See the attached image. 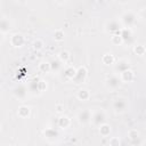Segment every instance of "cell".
Wrapping results in <instances>:
<instances>
[{"label": "cell", "instance_id": "6da1fadb", "mask_svg": "<svg viewBox=\"0 0 146 146\" xmlns=\"http://www.w3.org/2000/svg\"><path fill=\"white\" fill-rule=\"evenodd\" d=\"M86 78H87V68H86L84 66H80V67L76 70L75 75L73 76L72 81H73L74 83H82V82H84Z\"/></svg>", "mask_w": 146, "mask_h": 146}, {"label": "cell", "instance_id": "7a4b0ae2", "mask_svg": "<svg viewBox=\"0 0 146 146\" xmlns=\"http://www.w3.org/2000/svg\"><path fill=\"white\" fill-rule=\"evenodd\" d=\"M127 106H128V103L124 98H117L115 99V102L113 103V108L116 113H122L127 110Z\"/></svg>", "mask_w": 146, "mask_h": 146}, {"label": "cell", "instance_id": "3957f363", "mask_svg": "<svg viewBox=\"0 0 146 146\" xmlns=\"http://www.w3.org/2000/svg\"><path fill=\"white\" fill-rule=\"evenodd\" d=\"M122 27H120V24L115 19H112L107 24H106V31L112 33V34H120V31H121Z\"/></svg>", "mask_w": 146, "mask_h": 146}, {"label": "cell", "instance_id": "277c9868", "mask_svg": "<svg viewBox=\"0 0 146 146\" xmlns=\"http://www.w3.org/2000/svg\"><path fill=\"white\" fill-rule=\"evenodd\" d=\"M120 84H121V80H120V78L117 75L113 74V75L107 76V79H106V86L110 89H116V88H119Z\"/></svg>", "mask_w": 146, "mask_h": 146}, {"label": "cell", "instance_id": "5b68a950", "mask_svg": "<svg viewBox=\"0 0 146 146\" xmlns=\"http://www.w3.org/2000/svg\"><path fill=\"white\" fill-rule=\"evenodd\" d=\"M122 22L125 26H132L135 23H136V15L131 11H128V13H124L122 15Z\"/></svg>", "mask_w": 146, "mask_h": 146}, {"label": "cell", "instance_id": "8992f818", "mask_svg": "<svg viewBox=\"0 0 146 146\" xmlns=\"http://www.w3.org/2000/svg\"><path fill=\"white\" fill-rule=\"evenodd\" d=\"M91 121L95 125H100L105 122V113L103 111H97L91 115Z\"/></svg>", "mask_w": 146, "mask_h": 146}, {"label": "cell", "instance_id": "52a82bcc", "mask_svg": "<svg viewBox=\"0 0 146 146\" xmlns=\"http://www.w3.org/2000/svg\"><path fill=\"white\" fill-rule=\"evenodd\" d=\"M13 94H14V96H15L16 98L23 99V98H25V96H26V94H27V89H26L25 86L18 84V86H16V87L13 89Z\"/></svg>", "mask_w": 146, "mask_h": 146}, {"label": "cell", "instance_id": "ba28073f", "mask_svg": "<svg viewBox=\"0 0 146 146\" xmlns=\"http://www.w3.org/2000/svg\"><path fill=\"white\" fill-rule=\"evenodd\" d=\"M78 120L80 123H88L91 120V113L89 110H82L78 114Z\"/></svg>", "mask_w": 146, "mask_h": 146}, {"label": "cell", "instance_id": "9c48e42d", "mask_svg": "<svg viewBox=\"0 0 146 146\" xmlns=\"http://www.w3.org/2000/svg\"><path fill=\"white\" fill-rule=\"evenodd\" d=\"M10 42L14 47H22L23 43H24V36L21 33H15V34L11 35Z\"/></svg>", "mask_w": 146, "mask_h": 146}, {"label": "cell", "instance_id": "30bf717a", "mask_svg": "<svg viewBox=\"0 0 146 146\" xmlns=\"http://www.w3.org/2000/svg\"><path fill=\"white\" fill-rule=\"evenodd\" d=\"M128 68H129V62L127 59H120L115 65V71L119 72L120 74L122 72H124L125 70H128Z\"/></svg>", "mask_w": 146, "mask_h": 146}, {"label": "cell", "instance_id": "8fae6325", "mask_svg": "<svg viewBox=\"0 0 146 146\" xmlns=\"http://www.w3.org/2000/svg\"><path fill=\"white\" fill-rule=\"evenodd\" d=\"M133 72L130 70V68H128V70H125L124 72H122L121 73V78H120V80L121 81H123V82H131L132 80H133Z\"/></svg>", "mask_w": 146, "mask_h": 146}, {"label": "cell", "instance_id": "7c38bea8", "mask_svg": "<svg viewBox=\"0 0 146 146\" xmlns=\"http://www.w3.org/2000/svg\"><path fill=\"white\" fill-rule=\"evenodd\" d=\"M43 135L46 138L48 139H56L58 137V132L57 130L52 129V128H47L46 130H43Z\"/></svg>", "mask_w": 146, "mask_h": 146}, {"label": "cell", "instance_id": "4fadbf2b", "mask_svg": "<svg viewBox=\"0 0 146 146\" xmlns=\"http://www.w3.org/2000/svg\"><path fill=\"white\" fill-rule=\"evenodd\" d=\"M10 26H11V24H10L9 19H7V18H1L0 19V32L1 33L8 32L10 30Z\"/></svg>", "mask_w": 146, "mask_h": 146}, {"label": "cell", "instance_id": "5bb4252c", "mask_svg": "<svg viewBox=\"0 0 146 146\" xmlns=\"http://www.w3.org/2000/svg\"><path fill=\"white\" fill-rule=\"evenodd\" d=\"M128 137H129V139H130V141L132 143V144H138L139 143V132L136 130V129H132V130H130L129 132H128Z\"/></svg>", "mask_w": 146, "mask_h": 146}, {"label": "cell", "instance_id": "9a60e30c", "mask_svg": "<svg viewBox=\"0 0 146 146\" xmlns=\"http://www.w3.org/2000/svg\"><path fill=\"white\" fill-rule=\"evenodd\" d=\"M120 36L122 39V41H128L131 38V31L128 27H122L120 31Z\"/></svg>", "mask_w": 146, "mask_h": 146}, {"label": "cell", "instance_id": "2e32d148", "mask_svg": "<svg viewBox=\"0 0 146 146\" xmlns=\"http://www.w3.org/2000/svg\"><path fill=\"white\" fill-rule=\"evenodd\" d=\"M75 72H76V68H75L74 66H68V67L65 68V71H64V75H65L66 79L72 80L73 76L75 75Z\"/></svg>", "mask_w": 146, "mask_h": 146}, {"label": "cell", "instance_id": "e0dca14e", "mask_svg": "<svg viewBox=\"0 0 146 146\" xmlns=\"http://www.w3.org/2000/svg\"><path fill=\"white\" fill-rule=\"evenodd\" d=\"M17 114L21 116V117H27L29 115H30V108L27 107V106H25V105H22V106H19L18 107V111H17Z\"/></svg>", "mask_w": 146, "mask_h": 146}, {"label": "cell", "instance_id": "ac0fdd59", "mask_svg": "<svg viewBox=\"0 0 146 146\" xmlns=\"http://www.w3.org/2000/svg\"><path fill=\"white\" fill-rule=\"evenodd\" d=\"M49 65H50V71H55V72H57V71L60 70L63 63H62L59 59H52V60L49 63Z\"/></svg>", "mask_w": 146, "mask_h": 146}, {"label": "cell", "instance_id": "d6986e66", "mask_svg": "<svg viewBox=\"0 0 146 146\" xmlns=\"http://www.w3.org/2000/svg\"><path fill=\"white\" fill-rule=\"evenodd\" d=\"M76 96H78V98H79L80 100H88L89 97H90V94H89V91H88L87 89H80V90L78 91Z\"/></svg>", "mask_w": 146, "mask_h": 146}, {"label": "cell", "instance_id": "ffe728a7", "mask_svg": "<svg viewBox=\"0 0 146 146\" xmlns=\"http://www.w3.org/2000/svg\"><path fill=\"white\" fill-rule=\"evenodd\" d=\"M99 132H100L102 136L106 137V136H108L110 132H111V127H110L108 124H106V123H103V124L99 125Z\"/></svg>", "mask_w": 146, "mask_h": 146}, {"label": "cell", "instance_id": "44dd1931", "mask_svg": "<svg viewBox=\"0 0 146 146\" xmlns=\"http://www.w3.org/2000/svg\"><path fill=\"white\" fill-rule=\"evenodd\" d=\"M70 119L67 117V116H60L59 117V120H58V125L60 127V128H63V129H65V128H67L68 125H70Z\"/></svg>", "mask_w": 146, "mask_h": 146}, {"label": "cell", "instance_id": "7402d4cb", "mask_svg": "<svg viewBox=\"0 0 146 146\" xmlns=\"http://www.w3.org/2000/svg\"><path fill=\"white\" fill-rule=\"evenodd\" d=\"M102 60H103V63H104L105 65H111V64L114 63V57H113L112 54H105V55L103 56Z\"/></svg>", "mask_w": 146, "mask_h": 146}, {"label": "cell", "instance_id": "603a6c76", "mask_svg": "<svg viewBox=\"0 0 146 146\" xmlns=\"http://www.w3.org/2000/svg\"><path fill=\"white\" fill-rule=\"evenodd\" d=\"M62 63H65V62H67L68 59H70V52L68 51H66V50H64V51H60L59 52V58H58Z\"/></svg>", "mask_w": 146, "mask_h": 146}, {"label": "cell", "instance_id": "cb8c5ba5", "mask_svg": "<svg viewBox=\"0 0 146 146\" xmlns=\"http://www.w3.org/2000/svg\"><path fill=\"white\" fill-rule=\"evenodd\" d=\"M39 68H40L41 72L48 73V72L50 71V65H49V63H47V62H42V63L39 64Z\"/></svg>", "mask_w": 146, "mask_h": 146}, {"label": "cell", "instance_id": "d4e9b609", "mask_svg": "<svg viewBox=\"0 0 146 146\" xmlns=\"http://www.w3.org/2000/svg\"><path fill=\"white\" fill-rule=\"evenodd\" d=\"M54 39H55L56 41H62V40H64V32H63L62 30H56V31L54 32Z\"/></svg>", "mask_w": 146, "mask_h": 146}, {"label": "cell", "instance_id": "484cf974", "mask_svg": "<svg viewBox=\"0 0 146 146\" xmlns=\"http://www.w3.org/2000/svg\"><path fill=\"white\" fill-rule=\"evenodd\" d=\"M135 52L139 56H143L145 54V47L143 44H136L135 46Z\"/></svg>", "mask_w": 146, "mask_h": 146}, {"label": "cell", "instance_id": "4316f807", "mask_svg": "<svg viewBox=\"0 0 146 146\" xmlns=\"http://www.w3.org/2000/svg\"><path fill=\"white\" fill-rule=\"evenodd\" d=\"M112 42L115 43V44H120V43H122L123 41H122L120 34H113V35H112Z\"/></svg>", "mask_w": 146, "mask_h": 146}, {"label": "cell", "instance_id": "83f0119b", "mask_svg": "<svg viewBox=\"0 0 146 146\" xmlns=\"http://www.w3.org/2000/svg\"><path fill=\"white\" fill-rule=\"evenodd\" d=\"M110 146H120V139L117 137H112L110 139Z\"/></svg>", "mask_w": 146, "mask_h": 146}, {"label": "cell", "instance_id": "f1b7e54d", "mask_svg": "<svg viewBox=\"0 0 146 146\" xmlns=\"http://www.w3.org/2000/svg\"><path fill=\"white\" fill-rule=\"evenodd\" d=\"M42 46H43V42H42L40 39H36V40L33 42V48H34V49H38V50H39V49L42 48Z\"/></svg>", "mask_w": 146, "mask_h": 146}, {"label": "cell", "instance_id": "f546056e", "mask_svg": "<svg viewBox=\"0 0 146 146\" xmlns=\"http://www.w3.org/2000/svg\"><path fill=\"white\" fill-rule=\"evenodd\" d=\"M46 88H47L46 82H44V81H42V80H40V81H39V91H43Z\"/></svg>", "mask_w": 146, "mask_h": 146}, {"label": "cell", "instance_id": "4dcf8cb0", "mask_svg": "<svg viewBox=\"0 0 146 146\" xmlns=\"http://www.w3.org/2000/svg\"><path fill=\"white\" fill-rule=\"evenodd\" d=\"M62 106H57V112H62Z\"/></svg>", "mask_w": 146, "mask_h": 146}, {"label": "cell", "instance_id": "1f68e13d", "mask_svg": "<svg viewBox=\"0 0 146 146\" xmlns=\"http://www.w3.org/2000/svg\"><path fill=\"white\" fill-rule=\"evenodd\" d=\"M2 39H3V35H2V33H1V32H0V41H1V40H2Z\"/></svg>", "mask_w": 146, "mask_h": 146}, {"label": "cell", "instance_id": "d6a6232c", "mask_svg": "<svg viewBox=\"0 0 146 146\" xmlns=\"http://www.w3.org/2000/svg\"><path fill=\"white\" fill-rule=\"evenodd\" d=\"M0 131H1V124H0Z\"/></svg>", "mask_w": 146, "mask_h": 146}, {"label": "cell", "instance_id": "836d02e7", "mask_svg": "<svg viewBox=\"0 0 146 146\" xmlns=\"http://www.w3.org/2000/svg\"><path fill=\"white\" fill-rule=\"evenodd\" d=\"M17 146H18V145H17Z\"/></svg>", "mask_w": 146, "mask_h": 146}]
</instances>
